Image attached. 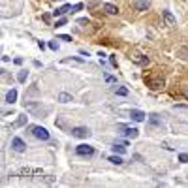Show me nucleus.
<instances>
[{
  "mask_svg": "<svg viewBox=\"0 0 188 188\" xmlns=\"http://www.w3.org/2000/svg\"><path fill=\"white\" fill-rule=\"evenodd\" d=\"M32 136L38 137V139H42V141H47V139H49V132H47L43 126H34L32 128Z\"/></svg>",
  "mask_w": 188,
  "mask_h": 188,
  "instance_id": "obj_1",
  "label": "nucleus"
},
{
  "mask_svg": "<svg viewBox=\"0 0 188 188\" xmlns=\"http://www.w3.org/2000/svg\"><path fill=\"white\" fill-rule=\"evenodd\" d=\"M79 156H92L94 154V147L90 145H77V149H75Z\"/></svg>",
  "mask_w": 188,
  "mask_h": 188,
  "instance_id": "obj_2",
  "label": "nucleus"
},
{
  "mask_svg": "<svg viewBox=\"0 0 188 188\" xmlns=\"http://www.w3.org/2000/svg\"><path fill=\"white\" fill-rule=\"evenodd\" d=\"M72 136L73 137H89L90 130H89V128H85V126H75L72 130Z\"/></svg>",
  "mask_w": 188,
  "mask_h": 188,
  "instance_id": "obj_3",
  "label": "nucleus"
},
{
  "mask_svg": "<svg viewBox=\"0 0 188 188\" xmlns=\"http://www.w3.org/2000/svg\"><path fill=\"white\" fill-rule=\"evenodd\" d=\"M11 147H13V151H17V152H25L26 151V143L21 137H13V139H11Z\"/></svg>",
  "mask_w": 188,
  "mask_h": 188,
  "instance_id": "obj_4",
  "label": "nucleus"
},
{
  "mask_svg": "<svg viewBox=\"0 0 188 188\" xmlns=\"http://www.w3.org/2000/svg\"><path fill=\"white\" fill-rule=\"evenodd\" d=\"M119 130H122V132H120L122 136H126V137H132V139H136V137H137V134H139V132L136 130V128H130V126H122V124L119 126Z\"/></svg>",
  "mask_w": 188,
  "mask_h": 188,
  "instance_id": "obj_5",
  "label": "nucleus"
},
{
  "mask_svg": "<svg viewBox=\"0 0 188 188\" xmlns=\"http://www.w3.org/2000/svg\"><path fill=\"white\" fill-rule=\"evenodd\" d=\"M134 6H136L137 11H147L151 4H149V0H136V2H134Z\"/></svg>",
  "mask_w": 188,
  "mask_h": 188,
  "instance_id": "obj_6",
  "label": "nucleus"
},
{
  "mask_svg": "<svg viewBox=\"0 0 188 188\" xmlns=\"http://www.w3.org/2000/svg\"><path fill=\"white\" fill-rule=\"evenodd\" d=\"M130 117L136 122H141V120H145V113L143 111H139V109H132V113H130Z\"/></svg>",
  "mask_w": 188,
  "mask_h": 188,
  "instance_id": "obj_7",
  "label": "nucleus"
},
{
  "mask_svg": "<svg viewBox=\"0 0 188 188\" xmlns=\"http://www.w3.org/2000/svg\"><path fill=\"white\" fill-rule=\"evenodd\" d=\"M164 19H166V23H167L169 26H175V25H177V19L173 17L171 11H164Z\"/></svg>",
  "mask_w": 188,
  "mask_h": 188,
  "instance_id": "obj_8",
  "label": "nucleus"
},
{
  "mask_svg": "<svg viewBox=\"0 0 188 188\" xmlns=\"http://www.w3.org/2000/svg\"><path fill=\"white\" fill-rule=\"evenodd\" d=\"M72 8L73 6H70V4H66V6H62V8H57V11H53V15H64V13H68V11H72Z\"/></svg>",
  "mask_w": 188,
  "mask_h": 188,
  "instance_id": "obj_9",
  "label": "nucleus"
},
{
  "mask_svg": "<svg viewBox=\"0 0 188 188\" xmlns=\"http://www.w3.org/2000/svg\"><path fill=\"white\" fill-rule=\"evenodd\" d=\"M149 85H151V89L160 90V89H164V79H152V81H149Z\"/></svg>",
  "mask_w": 188,
  "mask_h": 188,
  "instance_id": "obj_10",
  "label": "nucleus"
},
{
  "mask_svg": "<svg viewBox=\"0 0 188 188\" xmlns=\"http://www.w3.org/2000/svg\"><path fill=\"white\" fill-rule=\"evenodd\" d=\"M104 11H105V13H109V15H117V13H119V8L113 6V4H105L104 6Z\"/></svg>",
  "mask_w": 188,
  "mask_h": 188,
  "instance_id": "obj_11",
  "label": "nucleus"
},
{
  "mask_svg": "<svg viewBox=\"0 0 188 188\" xmlns=\"http://www.w3.org/2000/svg\"><path fill=\"white\" fill-rule=\"evenodd\" d=\"M15 100H17V90H15V89H11L8 94H6V104H13Z\"/></svg>",
  "mask_w": 188,
  "mask_h": 188,
  "instance_id": "obj_12",
  "label": "nucleus"
},
{
  "mask_svg": "<svg viewBox=\"0 0 188 188\" xmlns=\"http://www.w3.org/2000/svg\"><path fill=\"white\" fill-rule=\"evenodd\" d=\"M113 151L119 152V154H124V152H126V143H115L113 145Z\"/></svg>",
  "mask_w": 188,
  "mask_h": 188,
  "instance_id": "obj_13",
  "label": "nucleus"
},
{
  "mask_svg": "<svg viewBox=\"0 0 188 188\" xmlns=\"http://www.w3.org/2000/svg\"><path fill=\"white\" fill-rule=\"evenodd\" d=\"M58 102H62V104H68V102H72V96H70V94H66V92H62L60 96H58Z\"/></svg>",
  "mask_w": 188,
  "mask_h": 188,
  "instance_id": "obj_14",
  "label": "nucleus"
},
{
  "mask_svg": "<svg viewBox=\"0 0 188 188\" xmlns=\"http://www.w3.org/2000/svg\"><path fill=\"white\" fill-rule=\"evenodd\" d=\"M109 162H111V164H117V166H120L124 160H122L120 156H109Z\"/></svg>",
  "mask_w": 188,
  "mask_h": 188,
  "instance_id": "obj_15",
  "label": "nucleus"
},
{
  "mask_svg": "<svg viewBox=\"0 0 188 188\" xmlns=\"http://www.w3.org/2000/svg\"><path fill=\"white\" fill-rule=\"evenodd\" d=\"M177 55H179L181 58H188V47H183V49H179V51H177Z\"/></svg>",
  "mask_w": 188,
  "mask_h": 188,
  "instance_id": "obj_16",
  "label": "nucleus"
},
{
  "mask_svg": "<svg viewBox=\"0 0 188 188\" xmlns=\"http://www.w3.org/2000/svg\"><path fill=\"white\" fill-rule=\"evenodd\" d=\"M115 92L119 94V96H126V94H128V89H124V87H120V89H115Z\"/></svg>",
  "mask_w": 188,
  "mask_h": 188,
  "instance_id": "obj_17",
  "label": "nucleus"
},
{
  "mask_svg": "<svg viewBox=\"0 0 188 188\" xmlns=\"http://www.w3.org/2000/svg\"><path fill=\"white\" fill-rule=\"evenodd\" d=\"M26 75H28L26 72H19V75H17V79H19L21 83H23V81H26Z\"/></svg>",
  "mask_w": 188,
  "mask_h": 188,
  "instance_id": "obj_18",
  "label": "nucleus"
},
{
  "mask_svg": "<svg viewBox=\"0 0 188 188\" xmlns=\"http://www.w3.org/2000/svg\"><path fill=\"white\" fill-rule=\"evenodd\" d=\"M25 122H26V117H21V119L15 122V126H23V124H25Z\"/></svg>",
  "mask_w": 188,
  "mask_h": 188,
  "instance_id": "obj_19",
  "label": "nucleus"
},
{
  "mask_svg": "<svg viewBox=\"0 0 188 188\" xmlns=\"http://www.w3.org/2000/svg\"><path fill=\"white\" fill-rule=\"evenodd\" d=\"M58 38H60V40H64V42H72V36H66V34H60Z\"/></svg>",
  "mask_w": 188,
  "mask_h": 188,
  "instance_id": "obj_20",
  "label": "nucleus"
},
{
  "mask_svg": "<svg viewBox=\"0 0 188 188\" xmlns=\"http://www.w3.org/2000/svg\"><path fill=\"white\" fill-rule=\"evenodd\" d=\"M105 81H109V83H115V77H113V75H109V73H105Z\"/></svg>",
  "mask_w": 188,
  "mask_h": 188,
  "instance_id": "obj_21",
  "label": "nucleus"
},
{
  "mask_svg": "<svg viewBox=\"0 0 188 188\" xmlns=\"http://www.w3.org/2000/svg\"><path fill=\"white\" fill-rule=\"evenodd\" d=\"M136 62H139V64H149V58H147V57H143V58H137Z\"/></svg>",
  "mask_w": 188,
  "mask_h": 188,
  "instance_id": "obj_22",
  "label": "nucleus"
},
{
  "mask_svg": "<svg viewBox=\"0 0 188 188\" xmlns=\"http://www.w3.org/2000/svg\"><path fill=\"white\" fill-rule=\"evenodd\" d=\"M49 47H51L53 51H57V49H58V43H57V42H49Z\"/></svg>",
  "mask_w": 188,
  "mask_h": 188,
  "instance_id": "obj_23",
  "label": "nucleus"
},
{
  "mask_svg": "<svg viewBox=\"0 0 188 188\" xmlns=\"http://www.w3.org/2000/svg\"><path fill=\"white\" fill-rule=\"evenodd\" d=\"M81 8H83V4H75V6H73V8H72V13H73V11H79Z\"/></svg>",
  "mask_w": 188,
  "mask_h": 188,
  "instance_id": "obj_24",
  "label": "nucleus"
},
{
  "mask_svg": "<svg viewBox=\"0 0 188 188\" xmlns=\"http://www.w3.org/2000/svg\"><path fill=\"white\" fill-rule=\"evenodd\" d=\"M151 122H154V124H158V122H160V120H158V115H151Z\"/></svg>",
  "mask_w": 188,
  "mask_h": 188,
  "instance_id": "obj_25",
  "label": "nucleus"
},
{
  "mask_svg": "<svg viewBox=\"0 0 188 188\" xmlns=\"http://www.w3.org/2000/svg\"><path fill=\"white\" fill-rule=\"evenodd\" d=\"M179 160H181V162H188V154H181Z\"/></svg>",
  "mask_w": 188,
  "mask_h": 188,
  "instance_id": "obj_26",
  "label": "nucleus"
},
{
  "mask_svg": "<svg viewBox=\"0 0 188 188\" xmlns=\"http://www.w3.org/2000/svg\"><path fill=\"white\" fill-rule=\"evenodd\" d=\"M109 62H111V66H117V58L115 57H109Z\"/></svg>",
  "mask_w": 188,
  "mask_h": 188,
  "instance_id": "obj_27",
  "label": "nucleus"
},
{
  "mask_svg": "<svg viewBox=\"0 0 188 188\" xmlns=\"http://www.w3.org/2000/svg\"><path fill=\"white\" fill-rule=\"evenodd\" d=\"M64 23H66V19H60V21H57V26H62Z\"/></svg>",
  "mask_w": 188,
  "mask_h": 188,
  "instance_id": "obj_28",
  "label": "nucleus"
},
{
  "mask_svg": "<svg viewBox=\"0 0 188 188\" xmlns=\"http://www.w3.org/2000/svg\"><path fill=\"white\" fill-rule=\"evenodd\" d=\"M186 96H188V92H186Z\"/></svg>",
  "mask_w": 188,
  "mask_h": 188,
  "instance_id": "obj_29",
  "label": "nucleus"
}]
</instances>
